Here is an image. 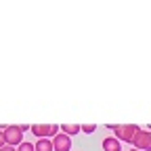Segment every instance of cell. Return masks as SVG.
<instances>
[{
	"instance_id": "obj_2",
	"label": "cell",
	"mask_w": 151,
	"mask_h": 151,
	"mask_svg": "<svg viewBox=\"0 0 151 151\" xmlns=\"http://www.w3.org/2000/svg\"><path fill=\"white\" fill-rule=\"evenodd\" d=\"M32 132H34L36 139H55L61 132V126H55V124H34Z\"/></svg>"
},
{
	"instance_id": "obj_10",
	"label": "cell",
	"mask_w": 151,
	"mask_h": 151,
	"mask_svg": "<svg viewBox=\"0 0 151 151\" xmlns=\"http://www.w3.org/2000/svg\"><path fill=\"white\" fill-rule=\"evenodd\" d=\"M80 128H82V132H86V134H92V132L97 130V126H94V124H84V126H80Z\"/></svg>"
},
{
	"instance_id": "obj_7",
	"label": "cell",
	"mask_w": 151,
	"mask_h": 151,
	"mask_svg": "<svg viewBox=\"0 0 151 151\" xmlns=\"http://www.w3.org/2000/svg\"><path fill=\"white\" fill-rule=\"evenodd\" d=\"M34 147H36V151H55L52 139H38V141L34 143Z\"/></svg>"
},
{
	"instance_id": "obj_8",
	"label": "cell",
	"mask_w": 151,
	"mask_h": 151,
	"mask_svg": "<svg viewBox=\"0 0 151 151\" xmlns=\"http://www.w3.org/2000/svg\"><path fill=\"white\" fill-rule=\"evenodd\" d=\"M80 130H82V128H80V126H76V124H63V126H61V132H63V134H67V137L78 134Z\"/></svg>"
},
{
	"instance_id": "obj_9",
	"label": "cell",
	"mask_w": 151,
	"mask_h": 151,
	"mask_svg": "<svg viewBox=\"0 0 151 151\" xmlns=\"http://www.w3.org/2000/svg\"><path fill=\"white\" fill-rule=\"evenodd\" d=\"M17 151H36V147H34V143H21L17 147Z\"/></svg>"
},
{
	"instance_id": "obj_6",
	"label": "cell",
	"mask_w": 151,
	"mask_h": 151,
	"mask_svg": "<svg viewBox=\"0 0 151 151\" xmlns=\"http://www.w3.org/2000/svg\"><path fill=\"white\" fill-rule=\"evenodd\" d=\"M103 151H122V143L116 137H107L103 141Z\"/></svg>"
},
{
	"instance_id": "obj_1",
	"label": "cell",
	"mask_w": 151,
	"mask_h": 151,
	"mask_svg": "<svg viewBox=\"0 0 151 151\" xmlns=\"http://www.w3.org/2000/svg\"><path fill=\"white\" fill-rule=\"evenodd\" d=\"M107 128H111L113 132H116V139L122 143H134V139H137V134L141 132V128L137 126V124H126V126H122V124H116V126H107Z\"/></svg>"
},
{
	"instance_id": "obj_5",
	"label": "cell",
	"mask_w": 151,
	"mask_h": 151,
	"mask_svg": "<svg viewBox=\"0 0 151 151\" xmlns=\"http://www.w3.org/2000/svg\"><path fill=\"white\" fill-rule=\"evenodd\" d=\"M52 147H55V151H69L71 149V139L67 134H63V132H59L52 139Z\"/></svg>"
},
{
	"instance_id": "obj_11",
	"label": "cell",
	"mask_w": 151,
	"mask_h": 151,
	"mask_svg": "<svg viewBox=\"0 0 151 151\" xmlns=\"http://www.w3.org/2000/svg\"><path fill=\"white\" fill-rule=\"evenodd\" d=\"M6 145V139H4V130H0V149Z\"/></svg>"
},
{
	"instance_id": "obj_12",
	"label": "cell",
	"mask_w": 151,
	"mask_h": 151,
	"mask_svg": "<svg viewBox=\"0 0 151 151\" xmlns=\"http://www.w3.org/2000/svg\"><path fill=\"white\" fill-rule=\"evenodd\" d=\"M0 151H17V147H11V145H4Z\"/></svg>"
},
{
	"instance_id": "obj_13",
	"label": "cell",
	"mask_w": 151,
	"mask_h": 151,
	"mask_svg": "<svg viewBox=\"0 0 151 151\" xmlns=\"http://www.w3.org/2000/svg\"><path fill=\"white\" fill-rule=\"evenodd\" d=\"M130 151H139V149H130Z\"/></svg>"
},
{
	"instance_id": "obj_4",
	"label": "cell",
	"mask_w": 151,
	"mask_h": 151,
	"mask_svg": "<svg viewBox=\"0 0 151 151\" xmlns=\"http://www.w3.org/2000/svg\"><path fill=\"white\" fill-rule=\"evenodd\" d=\"M132 145H134V149H139V151H151V132L149 130H141Z\"/></svg>"
},
{
	"instance_id": "obj_3",
	"label": "cell",
	"mask_w": 151,
	"mask_h": 151,
	"mask_svg": "<svg viewBox=\"0 0 151 151\" xmlns=\"http://www.w3.org/2000/svg\"><path fill=\"white\" fill-rule=\"evenodd\" d=\"M4 139H6V145L19 147L23 143V130H21V126H6L4 128Z\"/></svg>"
}]
</instances>
